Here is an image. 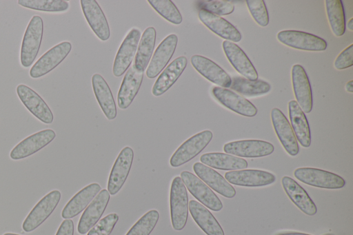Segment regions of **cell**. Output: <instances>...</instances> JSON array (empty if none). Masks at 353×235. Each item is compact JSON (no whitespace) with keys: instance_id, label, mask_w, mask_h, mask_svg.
<instances>
[{"instance_id":"1","label":"cell","mask_w":353,"mask_h":235,"mask_svg":"<svg viewBox=\"0 0 353 235\" xmlns=\"http://www.w3.org/2000/svg\"><path fill=\"white\" fill-rule=\"evenodd\" d=\"M170 207L172 225L180 231L186 225L188 216V196L185 186L179 176L172 181L170 194Z\"/></svg>"},{"instance_id":"2","label":"cell","mask_w":353,"mask_h":235,"mask_svg":"<svg viewBox=\"0 0 353 235\" xmlns=\"http://www.w3.org/2000/svg\"><path fill=\"white\" fill-rule=\"evenodd\" d=\"M43 34L41 17L33 16L24 33L20 52V61L24 68L30 66L39 51Z\"/></svg>"},{"instance_id":"3","label":"cell","mask_w":353,"mask_h":235,"mask_svg":"<svg viewBox=\"0 0 353 235\" xmlns=\"http://www.w3.org/2000/svg\"><path fill=\"white\" fill-rule=\"evenodd\" d=\"M213 134L210 130L200 132L184 141L170 159L172 167H178L197 156L210 143Z\"/></svg>"},{"instance_id":"4","label":"cell","mask_w":353,"mask_h":235,"mask_svg":"<svg viewBox=\"0 0 353 235\" xmlns=\"http://www.w3.org/2000/svg\"><path fill=\"white\" fill-rule=\"evenodd\" d=\"M294 176L302 183L324 189H340L345 181L336 174L313 167H299L294 170Z\"/></svg>"},{"instance_id":"5","label":"cell","mask_w":353,"mask_h":235,"mask_svg":"<svg viewBox=\"0 0 353 235\" xmlns=\"http://www.w3.org/2000/svg\"><path fill=\"white\" fill-rule=\"evenodd\" d=\"M61 192L52 190L45 195L32 209L25 218L22 228L30 232L40 226L53 212L61 199Z\"/></svg>"},{"instance_id":"6","label":"cell","mask_w":353,"mask_h":235,"mask_svg":"<svg viewBox=\"0 0 353 235\" xmlns=\"http://www.w3.org/2000/svg\"><path fill=\"white\" fill-rule=\"evenodd\" d=\"M181 178L190 194L203 205L214 212L223 208L219 198L198 176L185 170L181 173Z\"/></svg>"},{"instance_id":"7","label":"cell","mask_w":353,"mask_h":235,"mask_svg":"<svg viewBox=\"0 0 353 235\" xmlns=\"http://www.w3.org/2000/svg\"><path fill=\"white\" fill-rule=\"evenodd\" d=\"M276 37L281 43L294 49L319 52L327 48L325 40L303 31L282 30L278 32Z\"/></svg>"},{"instance_id":"8","label":"cell","mask_w":353,"mask_h":235,"mask_svg":"<svg viewBox=\"0 0 353 235\" xmlns=\"http://www.w3.org/2000/svg\"><path fill=\"white\" fill-rule=\"evenodd\" d=\"M72 49L69 41H63L53 46L43 54L30 68L29 74L33 79L41 77L59 65Z\"/></svg>"},{"instance_id":"9","label":"cell","mask_w":353,"mask_h":235,"mask_svg":"<svg viewBox=\"0 0 353 235\" xmlns=\"http://www.w3.org/2000/svg\"><path fill=\"white\" fill-rule=\"evenodd\" d=\"M140 39V30L133 28L123 40L113 63L112 73L115 76H121L130 67L136 54Z\"/></svg>"},{"instance_id":"10","label":"cell","mask_w":353,"mask_h":235,"mask_svg":"<svg viewBox=\"0 0 353 235\" xmlns=\"http://www.w3.org/2000/svg\"><path fill=\"white\" fill-rule=\"evenodd\" d=\"M226 154L244 158H258L271 154L274 145L265 141L246 139L227 143L223 146Z\"/></svg>"},{"instance_id":"11","label":"cell","mask_w":353,"mask_h":235,"mask_svg":"<svg viewBox=\"0 0 353 235\" xmlns=\"http://www.w3.org/2000/svg\"><path fill=\"white\" fill-rule=\"evenodd\" d=\"M214 97L223 106L240 115L253 117L257 108L249 100L228 88L215 86L212 90Z\"/></svg>"},{"instance_id":"12","label":"cell","mask_w":353,"mask_h":235,"mask_svg":"<svg viewBox=\"0 0 353 235\" xmlns=\"http://www.w3.org/2000/svg\"><path fill=\"white\" fill-rule=\"evenodd\" d=\"M133 158V150L128 146L123 147L119 154L108 181L107 190L110 194L115 195L123 187L130 171Z\"/></svg>"},{"instance_id":"13","label":"cell","mask_w":353,"mask_h":235,"mask_svg":"<svg viewBox=\"0 0 353 235\" xmlns=\"http://www.w3.org/2000/svg\"><path fill=\"white\" fill-rule=\"evenodd\" d=\"M16 90L19 99L31 114L46 124L52 123L53 114L40 95L24 84H19Z\"/></svg>"},{"instance_id":"14","label":"cell","mask_w":353,"mask_h":235,"mask_svg":"<svg viewBox=\"0 0 353 235\" xmlns=\"http://www.w3.org/2000/svg\"><path fill=\"white\" fill-rule=\"evenodd\" d=\"M55 136V132L51 129L36 132L19 142L11 150L10 157L19 160L31 156L48 145Z\"/></svg>"},{"instance_id":"15","label":"cell","mask_w":353,"mask_h":235,"mask_svg":"<svg viewBox=\"0 0 353 235\" xmlns=\"http://www.w3.org/2000/svg\"><path fill=\"white\" fill-rule=\"evenodd\" d=\"M291 77L296 101L304 113H310L313 105L312 93L309 78L303 67L299 64L294 65Z\"/></svg>"},{"instance_id":"16","label":"cell","mask_w":353,"mask_h":235,"mask_svg":"<svg viewBox=\"0 0 353 235\" xmlns=\"http://www.w3.org/2000/svg\"><path fill=\"white\" fill-rule=\"evenodd\" d=\"M271 119L274 130L282 146L290 156L299 152L298 141L290 123L285 114L277 108L271 110Z\"/></svg>"},{"instance_id":"17","label":"cell","mask_w":353,"mask_h":235,"mask_svg":"<svg viewBox=\"0 0 353 235\" xmlns=\"http://www.w3.org/2000/svg\"><path fill=\"white\" fill-rule=\"evenodd\" d=\"M190 62L193 68L210 82L224 88L230 87L232 78L221 67L210 59L196 54L191 57Z\"/></svg>"},{"instance_id":"18","label":"cell","mask_w":353,"mask_h":235,"mask_svg":"<svg viewBox=\"0 0 353 235\" xmlns=\"http://www.w3.org/2000/svg\"><path fill=\"white\" fill-rule=\"evenodd\" d=\"M225 178L231 185L244 187L265 186L276 181V176L273 174L260 170L230 171L225 174Z\"/></svg>"},{"instance_id":"19","label":"cell","mask_w":353,"mask_h":235,"mask_svg":"<svg viewBox=\"0 0 353 235\" xmlns=\"http://www.w3.org/2000/svg\"><path fill=\"white\" fill-rule=\"evenodd\" d=\"M81 6L84 17L90 27L101 41H107L110 36L108 20L97 1L81 0Z\"/></svg>"},{"instance_id":"20","label":"cell","mask_w":353,"mask_h":235,"mask_svg":"<svg viewBox=\"0 0 353 235\" xmlns=\"http://www.w3.org/2000/svg\"><path fill=\"white\" fill-rule=\"evenodd\" d=\"M177 42V36L175 34H170L160 43L146 69L148 78L157 77L164 69L174 53Z\"/></svg>"},{"instance_id":"21","label":"cell","mask_w":353,"mask_h":235,"mask_svg":"<svg viewBox=\"0 0 353 235\" xmlns=\"http://www.w3.org/2000/svg\"><path fill=\"white\" fill-rule=\"evenodd\" d=\"M222 46L229 62L241 75L252 81L259 79L258 73L254 65L237 44L225 40Z\"/></svg>"},{"instance_id":"22","label":"cell","mask_w":353,"mask_h":235,"mask_svg":"<svg viewBox=\"0 0 353 235\" xmlns=\"http://www.w3.org/2000/svg\"><path fill=\"white\" fill-rule=\"evenodd\" d=\"M196 176L221 196L231 198L236 195L234 187L218 172L201 163L193 165Z\"/></svg>"},{"instance_id":"23","label":"cell","mask_w":353,"mask_h":235,"mask_svg":"<svg viewBox=\"0 0 353 235\" xmlns=\"http://www.w3.org/2000/svg\"><path fill=\"white\" fill-rule=\"evenodd\" d=\"M110 195L107 190H102L86 207L77 226L80 234L87 233L99 221L108 204Z\"/></svg>"},{"instance_id":"24","label":"cell","mask_w":353,"mask_h":235,"mask_svg":"<svg viewBox=\"0 0 353 235\" xmlns=\"http://www.w3.org/2000/svg\"><path fill=\"white\" fill-rule=\"evenodd\" d=\"M198 16L200 21L219 37L231 42L241 40V34L238 29L223 17L202 9L199 10Z\"/></svg>"},{"instance_id":"25","label":"cell","mask_w":353,"mask_h":235,"mask_svg":"<svg viewBox=\"0 0 353 235\" xmlns=\"http://www.w3.org/2000/svg\"><path fill=\"white\" fill-rule=\"evenodd\" d=\"M187 64L188 60L184 56L174 59L158 76L152 86V94L159 96L167 92L180 77Z\"/></svg>"},{"instance_id":"26","label":"cell","mask_w":353,"mask_h":235,"mask_svg":"<svg viewBox=\"0 0 353 235\" xmlns=\"http://www.w3.org/2000/svg\"><path fill=\"white\" fill-rule=\"evenodd\" d=\"M283 190L290 199L303 213L313 216L317 208L307 192L293 178L285 176L281 179Z\"/></svg>"},{"instance_id":"27","label":"cell","mask_w":353,"mask_h":235,"mask_svg":"<svg viewBox=\"0 0 353 235\" xmlns=\"http://www.w3.org/2000/svg\"><path fill=\"white\" fill-rule=\"evenodd\" d=\"M143 79V72L137 71L130 66L126 72L117 94L119 108H128L137 96Z\"/></svg>"},{"instance_id":"28","label":"cell","mask_w":353,"mask_h":235,"mask_svg":"<svg viewBox=\"0 0 353 235\" xmlns=\"http://www.w3.org/2000/svg\"><path fill=\"white\" fill-rule=\"evenodd\" d=\"M288 112L293 130L297 141L304 147L311 145V134L307 117L295 100L288 103Z\"/></svg>"},{"instance_id":"29","label":"cell","mask_w":353,"mask_h":235,"mask_svg":"<svg viewBox=\"0 0 353 235\" xmlns=\"http://www.w3.org/2000/svg\"><path fill=\"white\" fill-rule=\"evenodd\" d=\"M92 89L95 97L105 117L108 120H113L117 116V107L111 90L99 74H94L92 76Z\"/></svg>"},{"instance_id":"30","label":"cell","mask_w":353,"mask_h":235,"mask_svg":"<svg viewBox=\"0 0 353 235\" xmlns=\"http://www.w3.org/2000/svg\"><path fill=\"white\" fill-rule=\"evenodd\" d=\"M101 190L99 183H92L78 192L65 205L61 216L64 219L72 218L81 212Z\"/></svg>"},{"instance_id":"31","label":"cell","mask_w":353,"mask_h":235,"mask_svg":"<svg viewBox=\"0 0 353 235\" xmlns=\"http://www.w3.org/2000/svg\"><path fill=\"white\" fill-rule=\"evenodd\" d=\"M188 207L194 221L207 235H225L221 225L204 205L191 200Z\"/></svg>"},{"instance_id":"32","label":"cell","mask_w":353,"mask_h":235,"mask_svg":"<svg viewBox=\"0 0 353 235\" xmlns=\"http://www.w3.org/2000/svg\"><path fill=\"white\" fill-rule=\"evenodd\" d=\"M157 32L154 27L147 28L143 32L137 47L133 68L143 72L152 57L156 42Z\"/></svg>"},{"instance_id":"33","label":"cell","mask_w":353,"mask_h":235,"mask_svg":"<svg viewBox=\"0 0 353 235\" xmlns=\"http://www.w3.org/2000/svg\"><path fill=\"white\" fill-rule=\"evenodd\" d=\"M200 161L210 167L222 170H238L246 168L248 163L243 158L221 152L205 153L201 156Z\"/></svg>"},{"instance_id":"34","label":"cell","mask_w":353,"mask_h":235,"mask_svg":"<svg viewBox=\"0 0 353 235\" xmlns=\"http://www.w3.org/2000/svg\"><path fill=\"white\" fill-rule=\"evenodd\" d=\"M232 90L246 96H254L267 94L271 90L268 82L257 79L252 81L243 76H236L232 79L230 87Z\"/></svg>"},{"instance_id":"35","label":"cell","mask_w":353,"mask_h":235,"mask_svg":"<svg viewBox=\"0 0 353 235\" xmlns=\"http://www.w3.org/2000/svg\"><path fill=\"white\" fill-rule=\"evenodd\" d=\"M325 8L330 28L336 37L345 31V18L343 2L341 0H326Z\"/></svg>"},{"instance_id":"36","label":"cell","mask_w":353,"mask_h":235,"mask_svg":"<svg viewBox=\"0 0 353 235\" xmlns=\"http://www.w3.org/2000/svg\"><path fill=\"white\" fill-rule=\"evenodd\" d=\"M149 4L165 20L175 25L182 22L181 12L170 0H148Z\"/></svg>"},{"instance_id":"37","label":"cell","mask_w":353,"mask_h":235,"mask_svg":"<svg viewBox=\"0 0 353 235\" xmlns=\"http://www.w3.org/2000/svg\"><path fill=\"white\" fill-rule=\"evenodd\" d=\"M17 2L24 8L43 12H63L69 8V3L63 0H19Z\"/></svg>"},{"instance_id":"38","label":"cell","mask_w":353,"mask_h":235,"mask_svg":"<svg viewBox=\"0 0 353 235\" xmlns=\"http://www.w3.org/2000/svg\"><path fill=\"white\" fill-rule=\"evenodd\" d=\"M159 218L156 210H151L143 214L130 229L125 235H150Z\"/></svg>"},{"instance_id":"39","label":"cell","mask_w":353,"mask_h":235,"mask_svg":"<svg viewBox=\"0 0 353 235\" xmlns=\"http://www.w3.org/2000/svg\"><path fill=\"white\" fill-rule=\"evenodd\" d=\"M247 7L256 23L261 27L269 23V14L263 0H246Z\"/></svg>"},{"instance_id":"40","label":"cell","mask_w":353,"mask_h":235,"mask_svg":"<svg viewBox=\"0 0 353 235\" xmlns=\"http://www.w3.org/2000/svg\"><path fill=\"white\" fill-rule=\"evenodd\" d=\"M199 6L200 9L220 17L228 15L234 10V4L224 0L201 1L199 2Z\"/></svg>"},{"instance_id":"41","label":"cell","mask_w":353,"mask_h":235,"mask_svg":"<svg viewBox=\"0 0 353 235\" xmlns=\"http://www.w3.org/2000/svg\"><path fill=\"white\" fill-rule=\"evenodd\" d=\"M119 220L116 213H110L99 220L87 235H110Z\"/></svg>"},{"instance_id":"42","label":"cell","mask_w":353,"mask_h":235,"mask_svg":"<svg viewBox=\"0 0 353 235\" xmlns=\"http://www.w3.org/2000/svg\"><path fill=\"white\" fill-rule=\"evenodd\" d=\"M353 65V44L344 49L336 57L334 65L337 70H344Z\"/></svg>"},{"instance_id":"43","label":"cell","mask_w":353,"mask_h":235,"mask_svg":"<svg viewBox=\"0 0 353 235\" xmlns=\"http://www.w3.org/2000/svg\"><path fill=\"white\" fill-rule=\"evenodd\" d=\"M55 235H74V223L71 219H65L60 225Z\"/></svg>"},{"instance_id":"44","label":"cell","mask_w":353,"mask_h":235,"mask_svg":"<svg viewBox=\"0 0 353 235\" xmlns=\"http://www.w3.org/2000/svg\"><path fill=\"white\" fill-rule=\"evenodd\" d=\"M345 90L348 92H353V81L350 80L345 85Z\"/></svg>"},{"instance_id":"45","label":"cell","mask_w":353,"mask_h":235,"mask_svg":"<svg viewBox=\"0 0 353 235\" xmlns=\"http://www.w3.org/2000/svg\"><path fill=\"white\" fill-rule=\"evenodd\" d=\"M277 235H311V234H305V233H301V232H290L279 233Z\"/></svg>"},{"instance_id":"46","label":"cell","mask_w":353,"mask_h":235,"mask_svg":"<svg viewBox=\"0 0 353 235\" xmlns=\"http://www.w3.org/2000/svg\"><path fill=\"white\" fill-rule=\"evenodd\" d=\"M347 28L350 30H353V18H351L347 22Z\"/></svg>"},{"instance_id":"47","label":"cell","mask_w":353,"mask_h":235,"mask_svg":"<svg viewBox=\"0 0 353 235\" xmlns=\"http://www.w3.org/2000/svg\"><path fill=\"white\" fill-rule=\"evenodd\" d=\"M3 235H19V234H14V233H5Z\"/></svg>"}]
</instances>
